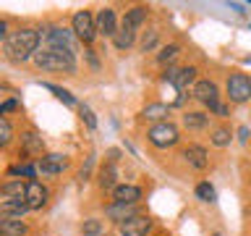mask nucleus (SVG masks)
Wrapping results in <instances>:
<instances>
[{
    "mask_svg": "<svg viewBox=\"0 0 251 236\" xmlns=\"http://www.w3.org/2000/svg\"><path fill=\"white\" fill-rule=\"evenodd\" d=\"M37 45H39V31L19 29L16 34H11L5 39V53H8V58H13V60H26L29 55L37 50Z\"/></svg>",
    "mask_w": 251,
    "mask_h": 236,
    "instance_id": "f257e3e1",
    "label": "nucleus"
},
{
    "mask_svg": "<svg viewBox=\"0 0 251 236\" xmlns=\"http://www.w3.org/2000/svg\"><path fill=\"white\" fill-rule=\"evenodd\" d=\"M34 63H37L39 68H45V71H68V74H74V71H76L74 55L63 53V50H52V47L37 53L34 55Z\"/></svg>",
    "mask_w": 251,
    "mask_h": 236,
    "instance_id": "f03ea898",
    "label": "nucleus"
},
{
    "mask_svg": "<svg viewBox=\"0 0 251 236\" xmlns=\"http://www.w3.org/2000/svg\"><path fill=\"white\" fill-rule=\"evenodd\" d=\"M76 31L74 29H63V27H50L45 31V39L50 42L52 50H63V53H71L76 55V39H74Z\"/></svg>",
    "mask_w": 251,
    "mask_h": 236,
    "instance_id": "7ed1b4c3",
    "label": "nucleus"
},
{
    "mask_svg": "<svg viewBox=\"0 0 251 236\" xmlns=\"http://www.w3.org/2000/svg\"><path fill=\"white\" fill-rule=\"evenodd\" d=\"M147 137H149V142H152L154 147H173L178 142V129L173 123H168V121H165V123H154L152 129H149Z\"/></svg>",
    "mask_w": 251,
    "mask_h": 236,
    "instance_id": "20e7f679",
    "label": "nucleus"
},
{
    "mask_svg": "<svg viewBox=\"0 0 251 236\" xmlns=\"http://www.w3.org/2000/svg\"><path fill=\"white\" fill-rule=\"evenodd\" d=\"M227 97L233 102H246L251 97V79L246 74H233L227 79Z\"/></svg>",
    "mask_w": 251,
    "mask_h": 236,
    "instance_id": "39448f33",
    "label": "nucleus"
},
{
    "mask_svg": "<svg viewBox=\"0 0 251 236\" xmlns=\"http://www.w3.org/2000/svg\"><path fill=\"white\" fill-rule=\"evenodd\" d=\"M74 31H76V37L81 39V42L89 45L92 39L97 37V21H94L86 11H78L74 16Z\"/></svg>",
    "mask_w": 251,
    "mask_h": 236,
    "instance_id": "423d86ee",
    "label": "nucleus"
},
{
    "mask_svg": "<svg viewBox=\"0 0 251 236\" xmlns=\"http://www.w3.org/2000/svg\"><path fill=\"white\" fill-rule=\"evenodd\" d=\"M194 97L199 100V102H204L209 110H217V105H220V102H217V84L215 82H207V79L194 87Z\"/></svg>",
    "mask_w": 251,
    "mask_h": 236,
    "instance_id": "0eeeda50",
    "label": "nucleus"
},
{
    "mask_svg": "<svg viewBox=\"0 0 251 236\" xmlns=\"http://www.w3.org/2000/svg\"><path fill=\"white\" fill-rule=\"evenodd\" d=\"M29 210H42L47 202V189L39 184V181H29L26 184V197H24Z\"/></svg>",
    "mask_w": 251,
    "mask_h": 236,
    "instance_id": "6e6552de",
    "label": "nucleus"
},
{
    "mask_svg": "<svg viewBox=\"0 0 251 236\" xmlns=\"http://www.w3.org/2000/svg\"><path fill=\"white\" fill-rule=\"evenodd\" d=\"M149 228H152V223H149L147 215H133L126 223H121V234L123 236H147Z\"/></svg>",
    "mask_w": 251,
    "mask_h": 236,
    "instance_id": "1a4fd4ad",
    "label": "nucleus"
},
{
    "mask_svg": "<svg viewBox=\"0 0 251 236\" xmlns=\"http://www.w3.org/2000/svg\"><path fill=\"white\" fill-rule=\"evenodd\" d=\"M165 79H170V84L176 87V89H186L188 84L196 79V68H170L168 74H165Z\"/></svg>",
    "mask_w": 251,
    "mask_h": 236,
    "instance_id": "9d476101",
    "label": "nucleus"
},
{
    "mask_svg": "<svg viewBox=\"0 0 251 236\" xmlns=\"http://www.w3.org/2000/svg\"><path fill=\"white\" fill-rule=\"evenodd\" d=\"M94 21H97V31H100V34H105V37L115 34V11H113V8H102Z\"/></svg>",
    "mask_w": 251,
    "mask_h": 236,
    "instance_id": "9b49d317",
    "label": "nucleus"
},
{
    "mask_svg": "<svg viewBox=\"0 0 251 236\" xmlns=\"http://www.w3.org/2000/svg\"><path fill=\"white\" fill-rule=\"evenodd\" d=\"M66 165H68V160L63 155H45L42 160H39V171H42L45 176H55V173H60Z\"/></svg>",
    "mask_w": 251,
    "mask_h": 236,
    "instance_id": "f8f14e48",
    "label": "nucleus"
},
{
    "mask_svg": "<svg viewBox=\"0 0 251 236\" xmlns=\"http://www.w3.org/2000/svg\"><path fill=\"white\" fill-rule=\"evenodd\" d=\"M115 197V202H123V205H136L141 200V189L139 186H133V184H121L113 192Z\"/></svg>",
    "mask_w": 251,
    "mask_h": 236,
    "instance_id": "ddd939ff",
    "label": "nucleus"
},
{
    "mask_svg": "<svg viewBox=\"0 0 251 236\" xmlns=\"http://www.w3.org/2000/svg\"><path fill=\"white\" fill-rule=\"evenodd\" d=\"M26 210H29V207H26V202H24V200L3 197V202H0V212H3V218H21Z\"/></svg>",
    "mask_w": 251,
    "mask_h": 236,
    "instance_id": "4468645a",
    "label": "nucleus"
},
{
    "mask_svg": "<svg viewBox=\"0 0 251 236\" xmlns=\"http://www.w3.org/2000/svg\"><path fill=\"white\" fill-rule=\"evenodd\" d=\"M144 19H147V8H141V5L131 8V11L123 16V29H126V31H133V34H136V29L141 27V24H144Z\"/></svg>",
    "mask_w": 251,
    "mask_h": 236,
    "instance_id": "2eb2a0df",
    "label": "nucleus"
},
{
    "mask_svg": "<svg viewBox=\"0 0 251 236\" xmlns=\"http://www.w3.org/2000/svg\"><path fill=\"white\" fill-rule=\"evenodd\" d=\"M183 157L194 165V168H199V171H204V168H207V163H209V160H207V149L199 147V145H191V147L183 152Z\"/></svg>",
    "mask_w": 251,
    "mask_h": 236,
    "instance_id": "dca6fc26",
    "label": "nucleus"
},
{
    "mask_svg": "<svg viewBox=\"0 0 251 236\" xmlns=\"http://www.w3.org/2000/svg\"><path fill=\"white\" fill-rule=\"evenodd\" d=\"M107 215L113 218V220H118V223H126L128 218H133V215H136V207H133V205L115 202V205H110V207H107Z\"/></svg>",
    "mask_w": 251,
    "mask_h": 236,
    "instance_id": "f3484780",
    "label": "nucleus"
},
{
    "mask_svg": "<svg viewBox=\"0 0 251 236\" xmlns=\"http://www.w3.org/2000/svg\"><path fill=\"white\" fill-rule=\"evenodd\" d=\"M26 226L21 223V218H3L0 220V236H24Z\"/></svg>",
    "mask_w": 251,
    "mask_h": 236,
    "instance_id": "a211bd4d",
    "label": "nucleus"
},
{
    "mask_svg": "<svg viewBox=\"0 0 251 236\" xmlns=\"http://www.w3.org/2000/svg\"><path fill=\"white\" fill-rule=\"evenodd\" d=\"M141 116H144L147 121H160V123H165V118L170 116V108L162 105V102H154V105H147Z\"/></svg>",
    "mask_w": 251,
    "mask_h": 236,
    "instance_id": "6ab92c4d",
    "label": "nucleus"
},
{
    "mask_svg": "<svg viewBox=\"0 0 251 236\" xmlns=\"http://www.w3.org/2000/svg\"><path fill=\"white\" fill-rule=\"evenodd\" d=\"M115 178H118V171H115V163H107L105 168H102V173H100V186L102 189H113L115 192Z\"/></svg>",
    "mask_w": 251,
    "mask_h": 236,
    "instance_id": "aec40b11",
    "label": "nucleus"
},
{
    "mask_svg": "<svg viewBox=\"0 0 251 236\" xmlns=\"http://www.w3.org/2000/svg\"><path fill=\"white\" fill-rule=\"evenodd\" d=\"M3 197H13V200H24L26 197V184H21V181H8V184H3Z\"/></svg>",
    "mask_w": 251,
    "mask_h": 236,
    "instance_id": "412c9836",
    "label": "nucleus"
},
{
    "mask_svg": "<svg viewBox=\"0 0 251 236\" xmlns=\"http://www.w3.org/2000/svg\"><path fill=\"white\" fill-rule=\"evenodd\" d=\"M24 149H26V152L39 155V152H42V137H37L34 131L24 134Z\"/></svg>",
    "mask_w": 251,
    "mask_h": 236,
    "instance_id": "4be33fe9",
    "label": "nucleus"
},
{
    "mask_svg": "<svg viewBox=\"0 0 251 236\" xmlns=\"http://www.w3.org/2000/svg\"><path fill=\"white\" fill-rule=\"evenodd\" d=\"M183 121H186L188 129H201V126H207L209 118L204 116V113H186V116H183Z\"/></svg>",
    "mask_w": 251,
    "mask_h": 236,
    "instance_id": "5701e85b",
    "label": "nucleus"
},
{
    "mask_svg": "<svg viewBox=\"0 0 251 236\" xmlns=\"http://www.w3.org/2000/svg\"><path fill=\"white\" fill-rule=\"evenodd\" d=\"M102 231H105L102 220H84V226H81V234L84 236H100Z\"/></svg>",
    "mask_w": 251,
    "mask_h": 236,
    "instance_id": "b1692460",
    "label": "nucleus"
},
{
    "mask_svg": "<svg viewBox=\"0 0 251 236\" xmlns=\"http://www.w3.org/2000/svg\"><path fill=\"white\" fill-rule=\"evenodd\" d=\"M45 89L55 92V97H58V100H63V102H66V105H76L74 94H71V92H66V89H60V87H55V84H45Z\"/></svg>",
    "mask_w": 251,
    "mask_h": 236,
    "instance_id": "393cba45",
    "label": "nucleus"
},
{
    "mask_svg": "<svg viewBox=\"0 0 251 236\" xmlns=\"http://www.w3.org/2000/svg\"><path fill=\"white\" fill-rule=\"evenodd\" d=\"M196 197H199L201 202H212L217 194H215V189H212V186L207 184V181H204V184H199V186H196Z\"/></svg>",
    "mask_w": 251,
    "mask_h": 236,
    "instance_id": "a878e982",
    "label": "nucleus"
},
{
    "mask_svg": "<svg viewBox=\"0 0 251 236\" xmlns=\"http://www.w3.org/2000/svg\"><path fill=\"white\" fill-rule=\"evenodd\" d=\"M133 45V31H118L115 34V47H121V50H126V47Z\"/></svg>",
    "mask_w": 251,
    "mask_h": 236,
    "instance_id": "bb28decb",
    "label": "nucleus"
},
{
    "mask_svg": "<svg viewBox=\"0 0 251 236\" xmlns=\"http://www.w3.org/2000/svg\"><path fill=\"white\" fill-rule=\"evenodd\" d=\"M8 176H26V178H34V168H31V165H13V168H8Z\"/></svg>",
    "mask_w": 251,
    "mask_h": 236,
    "instance_id": "cd10ccee",
    "label": "nucleus"
},
{
    "mask_svg": "<svg viewBox=\"0 0 251 236\" xmlns=\"http://www.w3.org/2000/svg\"><path fill=\"white\" fill-rule=\"evenodd\" d=\"M178 50H180L178 45H168V47H162V53L157 55V60H160V63H168V60H173V58L178 55Z\"/></svg>",
    "mask_w": 251,
    "mask_h": 236,
    "instance_id": "c85d7f7f",
    "label": "nucleus"
},
{
    "mask_svg": "<svg viewBox=\"0 0 251 236\" xmlns=\"http://www.w3.org/2000/svg\"><path fill=\"white\" fill-rule=\"evenodd\" d=\"M78 113H81V118L86 121V126H89V129H97V118H94V113H92L89 105H81V108H78Z\"/></svg>",
    "mask_w": 251,
    "mask_h": 236,
    "instance_id": "c756f323",
    "label": "nucleus"
},
{
    "mask_svg": "<svg viewBox=\"0 0 251 236\" xmlns=\"http://www.w3.org/2000/svg\"><path fill=\"white\" fill-rule=\"evenodd\" d=\"M11 142V123H8V118H0V145H8Z\"/></svg>",
    "mask_w": 251,
    "mask_h": 236,
    "instance_id": "7c9ffc66",
    "label": "nucleus"
},
{
    "mask_svg": "<svg viewBox=\"0 0 251 236\" xmlns=\"http://www.w3.org/2000/svg\"><path fill=\"white\" fill-rule=\"evenodd\" d=\"M212 142H215L217 147H225L227 142H230V131H227V129H217L215 134H212Z\"/></svg>",
    "mask_w": 251,
    "mask_h": 236,
    "instance_id": "2f4dec72",
    "label": "nucleus"
},
{
    "mask_svg": "<svg viewBox=\"0 0 251 236\" xmlns=\"http://www.w3.org/2000/svg\"><path fill=\"white\" fill-rule=\"evenodd\" d=\"M16 108H19V102H16V100H5L3 105H0V116L5 118V113H11V110H16Z\"/></svg>",
    "mask_w": 251,
    "mask_h": 236,
    "instance_id": "473e14b6",
    "label": "nucleus"
},
{
    "mask_svg": "<svg viewBox=\"0 0 251 236\" xmlns=\"http://www.w3.org/2000/svg\"><path fill=\"white\" fill-rule=\"evenodd\" d=\"M154 42H157V31H149V34L141 39V47H144V50H149V47H154Z\"/></svg>",
    "mask_w": 251,
    "mask_h": 236,
    "instance_id": "72a5a7b5",
    "label": "nucleus"
}]
</instances>
